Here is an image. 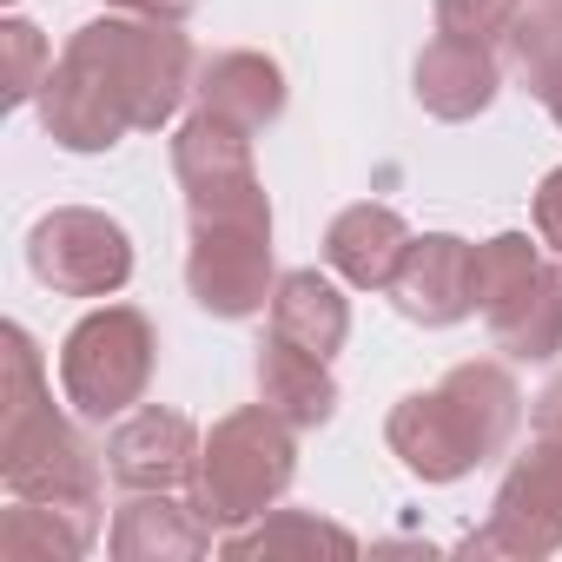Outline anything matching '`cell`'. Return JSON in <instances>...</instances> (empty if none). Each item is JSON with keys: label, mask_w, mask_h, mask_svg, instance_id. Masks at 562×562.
Wrapping results in <instances>:
<instances>
[{"label": "cell", "mask_w": 562, "mask_h": 562, "mask_svg": "<svg viewBox=\"0 0 562 562\" xmlns=\"http://www.w3.org/2000/svg\"><path fill=\"white\" fill-rule=\"evenodd\" d=\"M212 522L199 516L192 496H172V490H126L120 516H113V562H199L212 549Z\"/></svg>", "instance_id": "14"}, {"label": "cell", "mask_w": 562, "mask_h": 562, "mask_svg": "<svg viewBox=\"0 0 562 562\" xmlns=\"http://www.w3.org/2000/svg\"><path fill=\"white\" fill-rule=\"evenodd\" d=\"M522 8L529 0H437V34H463V41H483V47L503 54Z\"/></svg>", "instance_id": "22"}, {"label": "cell", "mask_w": 562, "mask_h": 562, "mask_svg": "<svg viewBox=\"0 0 562 562\" xmlns=\"http://www.w3.org/2000/svg\"><path fill=\"white\" fill-rule=\"evenodd\" d=\"M192 463H199V430L186 411L133 404L106 430V476L120 490H179L192 483Z\"/></svg>", "instance_id": "12"}, {"label": "cell", "mask_w": 562, "mask_h": 562, "mask_svg": "<svg viewBox=\"0 0 562 562\" xmlns=\"http://www.w3.org/2000/svg\"><path fill=\"white\" fill-rule=\"evenodd\" d=\"M0 41H8V106L41 100V87H47V74H54L41 27H34V21H8V27H0Z\"/></svg>", "instance_id": "23"}, {"label": "cell", "mask_w": 562, "mask_h": 562, "mask_svg": "<svg viewBox=\"0 0 562 562\" xmlns=\"http://www.w3.org/2000/svg\"><path fill=\"white\" fill-rule=\"evenodd\" d=\"M27 265L60 299H113L133 278V232L93 205H54L27 232Z\"/></svg>", "instance_id": "8"}, {"label": "cell", "mask_w": 562, "mask_h": 562, "mask_svg": "<svg viewBox=\"0 0 562 562\" xmlns=\"http://www.w3.org/2000/svg\"><path fill=\"white\" fill-rule=\"evenodd\" d=\"M0 483L27 503L100 509L106 503V443L54 404L41 345L27 325H8V391H0Z\"/></svg>", "instance_id": "3"}, {"label": "cell", "mask_w": 562, "mask_h": 562, "mask_svg": "<svg viewBox=\"0 0 562 562\" xmlns=\"http://www.w3.org/2000/svg\"><path fill=\"white\" fill-rule=\"evenodd\" d=\"M100 542V509H67V503H27L0 509V555L8 562H80Z\"/></svg>", "instance_id": "19"}, {"label": "cell", "mask_w": 562, "mask_h": 562, "mask_svg": "<svg viewBox=\"0 0 562 562\" xmlns=\"http://www.w3.org/2000/svg\"><path fill=\"white\" fill-rule=\"evenodd\" d=\"M411 225H404V212H391V205H345L338 218H331V232H325V265L345 278V285H358V292H391L397 285V265H404V251H411Z\"/></svg>", "instance_id": "16"}, {"label": "cell", "mask_w": 562, "mask_h": 562, "mask_svg": "<svg viewBox=\"0 0 562 562\" xmlns=\"http://www.w3.org/2000/svg\"><path fill=\"white\" fill-rule=\"evenodd\" d=\"M159 371V331L139 305H93L67 338H60V397L74 417L106 424L146 404Z\"/></svg>", "instance_id": "5"}, {"label": "cell", "mask_w": 562, "mask_h": 562, "mask_svg": "<svg viewBox=\"0 0 562 562\" xmlns=\"http://www.w3.org/2000/svg\"><path fill=\"white\" fill-rule=\"evenodd\" d=\"M258 397L278 411V417H292L299 430H318V424H331L338 417V378H331V358H318V351H299L292 338H278V331H265V345H258Z\"/></svg>", "instance_id": "17"}, {"label": "cell", "mask_w": 562, "mask_h": 562, "mask_svg": "<svg viewBox=\"0 0 562 562\" xmlns=\"http://www.w3.org/2000/svg\"><path fill=\"white\" fill-rule=\"evenodd\" d=\"M218 549L225 555H318V549L358 555V536L345 522H325L318 509H265L258 522L218 536Z\"/></svg>", "instance_id": "21"}, {"label": "cell", "mask_w": 562, "mask_h": 562, "mask_svg": "<svg viewBox=\"0 0 562 562\" xmlns=\"http://www.w3.org/2000/svg\"><path fill=\"white\" fill-rule=\"evenodd\" d=\"M516 80L549 106V120L562 126V0H529L516 14L509 41H503Z\"/></svg>", "instance_id": "20"}, {"label": "cell", "mask_w": 562, "mask_h": 562, "mask_svg": "<svg viewBox=\"0 0 562 562\" xmlns=\"http://www.w3.org/2000/svg\"><path fill=\"white\" fill-rule=\"evenodd\" d=\"M391 299H397V312H404L411 325H424V331L463 325L470 312H483V299H476V245L457 238V232H424V238H411Z\"/></svg>", "instance_id": "11"}, {"label": "cell", "mask_w": 562, "mask_h": 562, "mask_svg": "<svg viewBox=\"0 0 562 562\" xmlns=\"http://www.w3.org/2000/svg\"><path fill=\"white\" fill-rule=\"evenodd\" d=\"M199 80V54L186 41V21H146V14H100L67 34L47 87H41V126L67 153H113L126 133H159Z\"/></svg>", "instance_id": "1"}, {"label": "cell", "mask_w": 562, "mask_h": 562, "mask_svg": "<svg viewBox=\"0 0 562 562\" xmlns=\"http://www.w3.org/2000/svg\"><path fill=\"white\" fill-rule=\"evenodd\" d=\"M113 14H146V21H192L199 0H106Z\"/></svg>", "instance_id": "26"}, {"label": "cell", "mask_w": 562, "mask_h": 562, "mask_svg": "<svg viewBox=\"0 0 562 562\" xmlns=\"http://www.w3.org/2000/svg\"><path fill=\"white\" fill-rule=\"evenodd\" d=\"M192 100L199 113H218L245 133H265L278 113H285L292 87H285V67L271 54H251V47H225L212 60H199V80H192Z\"/></svg>", "instance_id": "15"}, {"label": "cell", "mask_w": 562, "mask_h": 562, "mask_svg": "<svg viewBox=\"0 0 562 562\" xmlns=\"http://www.w3.org/2000/svg\"><path fill=\"white\" fill-rule=\"evenodd\" d=\"M529 430L549 437V443H562V371L542 384V397H536V411H529Z\"/></svg>", "instance_id": "25"}, {"label": "cell", "mask_w": 562, "mask_h": 562, "mask_svg": "<svg viewBox=\"0 0 562 562\" xmlns=\"http://www.w3.org/2000/svg\"><path fill=\"white\" fill-rule=\"evenodd\" d=\"M522 430V391L509 364L496 358H463L450 364L430 391H411L384 417L391 457L424 476V483H457L483 463H496Z\"/></svg>", "instance_id": "2"}, {"label": "cell", "mask_w": 562, "mask_h": 562, "mask_svg": "<svg viewBox=\"0 0 562 562\" xmlns=\"http://www.w3.org/2000/svg\"><path fill=\"white\" fill-rule=\"evenodd\" d=\"M172 179L186 192V218H232V212H271L258 159H251V133L218 120V113H192L172 133Z\"/></svg>", "instance_id": "10"}, {"label": "cell", "mask_w": 562, "mask_h": 562, "mask_svg": "<svg viewBox=\"0 0 562 562\" xmlns=\"http://www.w3.org/2000/svg\"><path fill=\"white\" fill-rule=\"evenodd\" d=\"M562 549V443L529 437V450L503 470L483 529L463 536V555H503V562H542Z\"/></svg>", "instance_id": "9"}, {"label": "cell", "mask_w": 562, "mask_h": 562, "mask_svg": "<svg viewBox=\"0 0 562 562\" xmlns=\"http://www.w3.org/2000/svg\"><path fill=\"white\" fill-rule=\"evenodd\" d=\"M271 331L292 338L299 351H318V358H338L345 338H351V299L338 278H325L318 265L305 271H285L271 292Z\"/></svg>", "instance_id": "18"}, {"label": "cell", "mask_w": 562, "mask_h": 562, "mask_svg": "<svg viewBox=\"0 0 562 562\" xmlns=\"http://www.w3.org/2000/svg\"><path fill=\"white\" fill-rule=\"evenodd\" d=\"M476 299L509 364H549L562 351V265H549L529 232H496L476 245Z\"/></svg>", "instance_id": "6"}, {"label": "cell", "mask_w": 562, "mask_h": 562, "mask_svg": "<svg viewBox=\"0 0 562 562\" xmlns=\"http://www.w3.org/2000/svg\"><path fill=\"white\" fill-rule=\"evenodd\" d=\"M299 476V424L278 417L265 397L245 411H225L205 437H199V463H192V503L199 516L232 536L245 522H258L265 509H278V496Z\"/></svg>", "instance_id": "4"}, {"label": "cell", "mask_w": 562, "mask_h": 562, "mask_svg": "<svg viewBox=\"0 0 562 562\" xmlns=\"http://www.w3.org/2000/svg\"><path fill=\"white\" fill-rule=\"evenodd\" d=\"M529 212H536V238L562 258V166H555V172H542V186H536V205H529Z\"/></svg>", "instance_id": "24"}, {"label": "cell", "mask_w": 562, "mask_h": 562, "mask_svg": "<svg viewBox=\"0 0 562 562\" xmlns=\"http://www.w3.org/2000/svg\"><path fill=\"white\" fill-rule=\"evenodd\" d=\"M411 93L430 120H476L496 106L503 93V60L496 47L483 41H463V34H430V47L417 54L411 67Z\"/></svg>", "instance_id": "13"}, {"label": "cell", "mask_w": 562, "mask_h": 562, "mask_svg": "<svg viewBox=\"0 0 562 562\" xmlns=\"http://www.w3.org/2000/svg\"><path fill=\"white\" fill-rule=\"evenodd\" d=\"M186 292L205 318H258L271 312L278 265H271V212H232V218H186Z\"/></svg>", "instance_id": "7"}]
</instances>
